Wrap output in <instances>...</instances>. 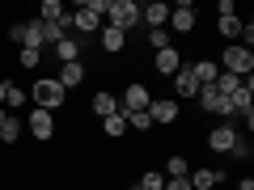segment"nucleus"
Instances as JSON below:
<instances>
[{
	"label": "nucleus",
	"instance_id": "f257e3e1",
	"mask_svg": "<svg viewBox=\"0 0 254 190\" xmlns=\"http://www.w3.org/2000/svg\"><path fill=\"white\" fill-rule=\"evenodd\" d=\"M106 9H110V0H85V4H76V13H72V30H76V38H81V34H93V30H102Z\"/></svg>",
	"mask_w": 254,
	"mask_h": 190
},
{
	"label": "nucleus",
	"instance_id": "f03ea898",
	"mask_svg": "<svg viewBox=\"0 0 254 190\" xmlns=\"http://www.w3.org/2000/svg\"><path fill=\"white\" fill-rule=\"evenodd\" d=\"M30 97H34V110H47V114H51V110H60L64 106V97H68V89H64L60 81H34V89H30Z\"/></svg>",
	"mask_w": 254,
	"mask_h": 190
},
{
	"label": "nucleus",
	"instance_id": "7ed1b4c3",
	"mask_svg": "<svg viewBox=\"0 0 254 190\" xmlns=\"http://www.w3.org/2000/svg\"><path fill=\"white\" fill-rule=\"evenodd\" d=\"M106 17H110V26L115 30H136L140 26V4L136 0H110V9H106Z\"/></svg>",
	"mask_w": 254,
	"mask_h": 190
},
{
	"label": "nucleus",
	"instance_id": "20e7f679",
	"mask_svg": "<svg viewBox=\"0 0 254 190\" xmlns=\"http://www.w3.org/2000/svg\"><path fill=\"white\" fill-rule=\"evenodd\" d=\"M225 72L250 76L254 72V51H246V47H225Z\"/></svg>",
	"mask_w": 254,
	"mask_h": 190
},
{
	"label": "nucleus",
	"instance_id": "39448f33",
	"mask_svg": "<svg viewBox=\"0 0 254 190\" xmlns=\"http://www.w3.org/2000/svg\"><path fill=\"white\" fill-rule=\"evenodd\" d=\"M195 97H199V106L208 110V114H225V118H233V106H229V97H225V93H216L212 85H199V93H195Z\"/></svg>",
	"mask_w": 254,
	"mask_h": 190
},
{
	"label": "nucleus",
	"instance_id": "423d86ee",
	"mask_svg": "<svg viewBox=\"0 0 254 190\" xmlns=\"http://www.w3.org/2000/svg\"><path fill=\"white\" fill-rule=\"evenodd\" d=\"M38 30H43V43H60V38H68L72 34V13H64L60 21H38Z\"/></svg>",
	"mask_w": 254,
	"mask_h": 190
},
{
	"label": "nucleus",
	"instance_id": "0eeeda50",
	"mask_svg": "<svg viewBox=\"0 0 254 190\" xmlns=\"http://www.w3.org/2000/svg\"><path fill=\"white\" fill-rule=\"evenodd\" d=\"M233 140H237V127L233 123H220V127H212V131H208V148H212V152H229Z\"/></svg>",
	"mask_w": 254,
	"mask_h": 190
},
{
	"label": "nucleus",
	"instance_id": "6e6552de",
	"mask_svg": "<svg viewBox=\"0 0 254 190\" xmlns=\"http://www.w3.org/2000/svg\"><path fill=\"white\" fill-rule=\"evenodd\" d=\"M148 101H153V97H148V89H144L140 81H131V85L123 89V101H119V110H148Z\"/></svg>",
	"mask_w": 254,
	"mask_h": 190
},
{
	"label": "nucleus",
	"instance_id": "1a4fd4ad",
	"mask_svg": "<svg viewBox=\"0 0 254 190\" xmlns=\"http://www.w3.org/2000/svg\"><path fill=\"white\" fill-rule=\"evenodd\" d=\"M30 136H34L38 144H47V140L55 136V118L47 114V110H34V114H30Z\"/></svg>",
	"mask_w": 254,
	"mask_h": 190
},
{
	"label": "nucleus",
	"instance_id": "9d476101",
	"mask_svg": "<svg viewBox=\"0 0 254 190\" xmlns=\"http://www.w3.org/2000/svg\"><path fill=\"white\" fill-rule=\"evenodd\" d=\"M170 26L178 30V34H190V30H195V4H190V0H182L178 9H170Z\"/></svg>",
	"mask_w": 254,
	"mask_h": 190
},
{
	"label": "nucleus",
	"instance_id": "9b49d317",
	"mask_svg": "<svg viewBox=\"0 0 254 190\" xmlns=\"http://www.w3.org/2000/svg\"><path fill=\"white\" fill-rule=\"evenodd\" d=\"M148 118H153V123H178V101L174 97L148 101Z\"/></svg>",
	"mask_w": 254,
	"mask_h": 190
},
{
	"label": "nucleus",
	"instance_id": "f8f14e48",
	"mask_svg": "<svg viewBox=\"0 0 254 190\" xmlns=\"http://www.w3.org/2000/svg\"><path fill=\"white\" fill-rule=\"evenodd\" d=\"M140 21H144L148 30H165V21H170V4H161V0H153L148 9H140Z\"/></svg>",
	"mask_w": 254,
	"mask_h": 190
},
{
	"label": "nucleus",
	"instance_id": "ddd939ff",
	"mask_svg": "<svg viewBox=\"0 0 254 190\" xmlns=\"http://www.w3.org/2000/svg\"><path fill=\"white\" fill-rule=\"evenodd\" d=\"M187 182H190V190H216L225 182V173L220 169H195V173H187Z\"/></svg>",
	"mask_w": 254,
	"mask_h": 190
},
{
	"label": "nucleus",
	"instance_id": "4468645a",
	"mask_svg": "<svg viewBox=\"0 0 254 190\" xmlns=\"http://www.w3.org/2000/svg\"><path fill=\"white\" fill-rule=\"evenodd\" d=\"M17 43H21V51H43V30H38V21H21Z\"/></svg>",
	"mask_w": 254,
	"mask_h": 190
},
{
	"label": "nucleus",
	"instance_id": "2eb2a0df",
	"mask_svg": "<svg viewBox=\"0 0 254 190\" xmlns=\"http://www.w3.org/2000/svg\"><path fill=\"white\" fill-rule=\"evenodd\" d=\"M153 68L161 76H174L182 68V59H178V47H165V51H157V59H153Z\"/></svg>",
	"mask_w": 254,
	"mask_h": 190
},
{
	"label": "nucleus",
	"instance_id": "dca6fc26",
	"mask_svg": "<svg viewBox=\"0 0 254 190\" xmlns=\"http://www.w3.org/2000/svg\"><path fill=\"white\" fill-rule=\"evenodd\" d=\"M174 89H178V97H195V93H199V81L190 76V68H187V63H182L178 72H174Z\"/></svg>",
	"mask_w": 254,
	"mask_h": 190
},
{
	"label": "nucleus",
	"instance_id": "f3484780",
	"mask_svg": "<svg viewBox=\"0 0 254 190\" xmlns=\"http://www.w3.org/2000/svg\"><path fill=\"white\" fill-rule=\"evenodd\" d=\"M55 81H60L64 89H76V85L85 81V63H81V59H76V63H64V68H60V76H55Z\"/></svg>",
	"mask_w": 254,
	"mask_h": 190
},
{
	"label": "nucleus",
	"instance_id": "a211bd4d",
	"mask_svg": "<svg viewBox=\"0 0 254 190\" xmlns=\"http://www.w3.org/2000/svg\"><path fill=\"white\" fill-rule=\"evenodd\" d=\"M102 47H106L110 55H119L127 47V34H123V30H115V26H102Z\"/></svg>",
	"mask_w": 254,
	"mask_h": 190
},
{
	"label": "nucleus",
	"instance_id": "6ab92c4d",
	"mask_svg": "<svg viewBox=\"0 0 254 190\" xmlns=\"http://www.w3.org/2000/svg\"><path fill=\"white\" fill-rule=\"evenodd\" d=\"M187 68H190V76H195V81H199V85H212V81H216V72H220V68H216V63H212V59L187 63Z\"/></svg>",
	"mask_w": 254,
	"mask_h": 190
},
{
	"label": "nucleus",
	"instance_id": "aec40b11",
	"mask_svg": "<svg viewBox=\"0 0 254 190\" xmlns=\"http://www.w3.org/2000/svg\"><path fill=\"white\" fill-rule=\"evenodd\" d=\"M76 51H81V38H76V34H68V38L55 43V55H60L64 63H76Z\"/></svg>",
	"mask_w": 254,
	"mask_h": 190
},
{
	"label": "nucleus",
	"instance_id": "412c9836",
	"mask_svg": "<svg viewBox=\"0 0 254 190\" xmlns=\"http://www.w3.org/2000/svg\"><path fill=\"white\" fill-rule=\"evenodd\" d=\"M93 114H102V118L119 114V97L115 93H93Z\"/></svg>",
	"mask_w": 254,
	"mask_h": 190
},
{
	"label": "nucleus",
	"instance_id": "4be33fe9",
	"mask_svg": "<svg viewBox=\"0 0 254 190\" xmlns=\"http://www.w3.org/2000/svg\"><path fill=\"white\" fill-rule=\"evenodd\" d=\"M123 118H127V131H153L148 110H123Z\"/></svg>",
	"mask_w": 254,
	"mask_h": 190
},
{
	"label": "nucleus",
	"instance_id": "5701e85b",
	"mask_svg": "<svg viewBox=\"0 0 254 190\" xmlns=\"http://www.w3.org/2000/svg\"><path fill=\"white\" fill-rule=\"evenodd\" d=\"M102 131H106L110 140L127 136V118H123V110H119V114H110V118H102Z\"/></svg>",
	"mask_w": 254,
	"mask_h": 190
},
{
	"label": "nucleus",
	"instance_id": "b1692460",
	"mask_svg": "<svg viewBox=\"0 0 254 190\" xmlns=\"http://www.w3.org/2000/svg\"><path fill=\"white\" fill-rule=\"evenodd\" d=\"M26 101H30L26 89H17V85H4V106H9V110H21Z\"/></svg>",
	"mask_w": 254,
	"mask_h": 190
},
{
	"label": "nucleus",
	"instance_id": "393cba45",
	"mask_svg": "<svg viewBox=\"0 0 254 190\" xmlns=\"http://www.w3.org/2000/svg\"><path fill=\"white\" fill-rule=\"evenodd\" d=\"M17 136H21V123L9 114L4 123H0V140H4V144H17Z\"/></svg>",
	"mask_w": 254,
	"mask_h": 190
},
{
	"label": "nucleus",
	"instance_id": "a878e982",
	"mask_svg": "<svg viewBox=\"0 0 254 190\" xmlns=\"http://www.w3.org/2000/svg\"><path fill=\"white\" fill-rule=\"evenodd\" d=\"M165 173H170V178H187V173H190L187 156H170V161H165Z\"/></svg>",
	"mask_w": 254,
	"mask_h": 190
},
{
	"label": "nucleus",
	"instance_id": "bb28decb",
	"mask_svg": "<svg viewBox=\"0 0 254 190\" xmlns=\"http://www.w3.org/2000/svg\"><path fill=\"white\" fill-rule=\"evenodd\" d=\"M220 34H225V38H237V34H242V17H237V13L220 17Z\"/></svg>",
	"mask_w": 254,
	"mask_h": 190
},
{
	"label": "nucleus",
	"instance_id": "cd10ccee",
	"mask_svg": "<svg viewBox=\"0 0 254 190\" xmlns=\"http://www.w3.org/2000/svg\"><path fill=\"white\" fill-rule=\"evenodd\" d=\"M64 13H68V9H64L60 0H43V17H38V21H60Z\"/></svg>",
	"mask_w": 254,
	"mask_h": 190
},
{
	"label": "nucleus",
	"instance_id": "c85d7f7f",
	"mask_svg": "<svg viewBox=\"0 0 254 190\" xmlns=\"http://www.w3.org/2000/svg\"><path fill=\"white\" fill-rule=\"evenodd\" d=\"M136 190H165V173H144Z\"/></svg>",
	"mask_w": 254,
	"mask_h": 190
},
{
	"label": "nucleus",
	"instance_id": "c756f323",
	"mask_svg": "<svg viewBox=\"0 0 254 190\" xmlns=\"http://www.w3.org/2000/svg\"><path fill=\"white\" fill-rule=\"evenodd\" d=\"M148 47L165 51V47H170V30H148Z\"/></svg>",
	"mask_w": 254,
	"mask_h": 190
},
{
	"label": "nucleus",
	"instance_id": "7c9ffc66",
	"mask_svg": "<svg viewBox=\"0 0 254 190\" xmlns=\"http://www.w3.org/2000/svg\"><path fill=\"white\" fill-rule=\"evenodd\" d=\"M38 59H43V51H21V55H17V63L26 68V72H34V68H38Z\"/></svg>",
	"mask_w": 254,
	"mask_h": 190
},
{
	"label": "nucleus",
	"instance_id": "2f4dec72",
	"mask_svg": "<svg viewBox=\"0 0 254 190\" xmlns=\"http://www.w3.org/2000/svg\"><path fill=\"white\" fill-rule=\"evenodd\" d=\"M229 152H233V156H242V161H246V156H250L254 148H250V140H242V136H237V140H233V148H229Z\"/></svg>",
	"mask_w": 254,
	"mask_h": 190
},
{
	"label": "nucleus",
	"instance_id": "473e14b6",
	"mask_svg": "<svg viewBox=\"0 0 254 190\" xmlns=\"http://www.w3.org/2000/svg\"><path fill=\"white\" fill-rule=\"evenodd\" d=\"M165 190H190L187 178H165Z\"/></svg>",
	"mask_w": 254,
	"mask_h": 190
},
{
	"label": "nucleus",
	"instance_id": "72a5a7b5",
	"mask_svg": "<svg viewBox=\"0 0 254 190\" xmlns=\"http://www.w3.org/2000/svg\"><path fill=\"white\" fill-rule=\"evenodd\" d=\"M237 190H254V182H250V178H246V182H237Z\"/></svg>",
	"mask_w": 254,
	"mask_h": 190
},
{
	"label": "nucleus",
	"instance_id": "f704fd0d",
	"mask_svg": "<svg viewBox=\"0 0 254 190\" xmlns=\"http://www.w3.org/2000/svg\"><path fill=\"white\" fill-rule=\"evenodd\" d=\"M4 118H9V110H4V106H0V123H4Z\"/></svg>",
	"mask_w": 254,
	"mask_h": 190
},
{
	"label": "nucleus",
	"instance_id": "c9c22d12",
	"mask_svg": "<svg viewBox=\"0 0 254 190\" xmlns=\"http://www.w3.org/2000/svg\"><path fill=\"white\" fill-rule=\"evenodd\" d=\"M0 106H4V81H0Z\"/></svg>",
	"mask_w": 254,
	"mask_h": 190
}]
</instances>
